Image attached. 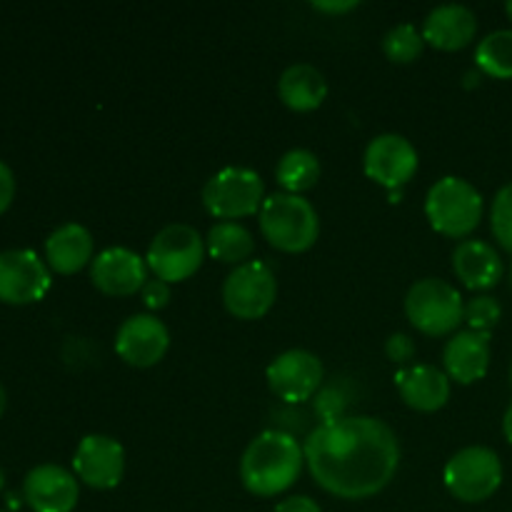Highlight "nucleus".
I'll list each match as a JSON object with an SVG mask.
<instances>
[{"label":"nucleus","mask_w":512,"mask_h":512,"mask_svg":"<svg viewBox=\"0 0 512 512\" xmlns=\"http://www.w3.org/2000/svg\"><path fill=\"white\" fill-rule=\"evenodd\" d=\"M305 465L325 493L340 500H368L393 483L400 443L385 420L343 415L310 430L303 443Z\"/></svg>","instance_id":"1"},{"label":"nucleus","mask_w":512,"mask_h":512,"mask_svg":"<svg viewBox=\"0 0 512 512\" xmlns=\"http://www.w3.org/2000/svg\"><path fill=\"white\" fill-rule=\"evenodd\" d=\"M305 465L303 445L285 430H263L240 458V483L255 498H275L295 485Z\"/></svg>","instance_id":"2"},{"label":"nucleus","mask_w":512,"mask_h":512,"mask_svg":"<svg viewBox=\"0 0 512 512\" xmlns=\"http://www.w3.org/2000/svg\"><path fill=\"white\" fill-rule=\"evenodd\" d=\"M258 220L263 238L283 253H305L320 235V218L313 203L285 190L265 198Z\"/></svg>","instance_id":"3"},{"label":"nucleus","mask_w":512,"mask_h":512,"mask_svg":"<svg viewBox=\"0 0 512 512\" xmlns=\"http://www.w3.org/2000/svg\"><path fill=\"white\" fill-rule=\"evenodd\" d=\"M483 195L470 180L445 175L425 195V215L433 230L448 238H468L483 220Z\"/></svg>","instance_id":"4"},{"label":"nucleus","mask_w":512,"mask_h":512,"mask_svg":"<svg viewBox=\"0 0 512 512\" xmlns=\"http://www.w3.org/2000/svg\"><path fill=\"white\" fill-rule=\"evenodd\" d=\"M405 315L410 325L430 338H443L465 320V300L453 283L443 278H423L405 293Z\"/></svg>","instance_id":"5"},{"label":"nucleus","mask_w":512,"mask_h":512,"mask_svg":"<svg viewBox=\"0 0 512 512\" xmlns=\"http://www.w3.org/2000/svg\"><path fill=\"white\" fill-rule=\"evenodd\" d=\"M443 480L448 493L460 503H485L503 485V463L493 448L468 445L448 460Z\"/></svg>","instance_id":"6"},{"label":"nucleus","mask_w":512,"mask_h":512,"mask_svg":"<svg viewBox=\"0 0 512 512\" xmlns=\"http://www.w3.org/2000/svg\"><path fill=\"white\" fill-rule=\"evenodd\" d=\"M205 240L198 228L188 223H170L155 233L145 260L155 278L165 283H183L203 265Z\"/></svg>","instance_id":"7"},{"label":"nucleus","mask_w":512,"mask_h":512,"mask_svg":"<svg viewBox=\"0 0 512 512\" xmlns=\"http://www.w3.org/2000/svg\"><path fill=\"white\" fill-rule=\"evenodd\" d=\"M265 203V183L253 168L228 165L210 175L203 185V205L218 220L248 218L260 213Z\"/></svg>","instance_id":"8"},{"label":"nucleus","mask_w":512,"mask_h":512,"mask_svg":"<svg viewBox=\"0 0 512 512\" xmlns=\"http://www.w3.org/2000/svg\"><path fill=\"white\" fill-rule=\"evenodd\" d=\"M278 298L275 270L263 260L235 265L223 283V305L238 320H260Z\"/></svg>","instance_id":"9"},{"label":"nucleus","mask_w":512,"mask_h":512,"mask_svg":"<svg viewBox=\"0 0 512 512\" xmlns=\"http://www.w3.org/2000/svg\"><path fill=\"white\" fill-rule=\"evenodd\" d=\"M268 385L283 403L303 405L320 393L325 380V368L320 358L310 350L293 348L275 355L268 365Z\"/></svg>","instance_id":"10"},{"label":"nucleus","mask_w":512,"mask_h":512,"mask_svg":"<svg viewBox=\"0 0 512 512\" xmlns=\"http://www.w3.org/2000/svg\"><path fill=\"white\" fill-rule=\"evenodd\" d=\"M418 150L405 135L380 133L363 153V168L370 180L388 190H400L418 173Z\"/></svg>","instance_id":"11"},{"label":"nucleus","mask_w":512,"mask_h":512,"mask_svg":"<svg viewBox=\"0 0 512 512\" xmlns=\"http://www.w3.org/2000/svg\"><path fill=\"white\" fill-rule=\"evenodd\" d=\"M73 473L93 490L118 488L125 475V448L110 435H85L73 455Z\"/></svg>","instance_id":"12"},{"label":"nucleus","mask_w":512,"mask_h":512,"mask_svg":"<svg viewBox=\"0 0 512 512\" xmlns=\"http://www.w3.org/2000/svg\"><path fill=\"white\" fill-rule=\"evenodd\" d=\"M50 290V270L33 250L0 253V300L8 305L38 303Z\"/></svg>","instance_id":"13"},{"label":"nucleus","mask_w":512,"mask_h":512,"mask_svg":"<svg viewBox=\"0 0 512 512\" xmlns=\"http://www.w3.org/2000/svg\"><path fill=\"white\" fill-rule=\"evenodd\" d=\"M170 348V333L163 320L150 313L130 315L115 333V353L133 368H153Z\"/></svg>","instance_id":"14"},{"label":"nucleus","mask_w":512,"mask_h":512,"mask_svg":"<svg viewBox=\"0 0 512 512\" xmlns=\"http://www.w3.org/2000/svg\"><path fill=\"white\" fill-rule=\"evenodd\" d=\"M148 260L135 250L115 245L98 253L90 263V280L95 288L113 298H128L148 283Z\"/></svg>","instance_id":"15"},{"label":"nucleus","mask_w":512,"mask_h":512,"mask_svg":"<svg viewBox=\"0 0 512 512\" xmlns=\"http://www.w3.org/2000/svg\"><path fill=\"white\" fill-rule=\"evenodd\" d=\"M23 498L33 512H73L80 500L75 473L60 465H35L23 480Z\"/></svg>","instance_id":"16"},{"label":"nucleus","mask_w":512,"mask_h":512,"mask_svg":"<svg viewBox=\"0 0 512 512\" xmlns=\"http://www.w3.org/2000/svg\"><path fill=\"white\" fill-rule=\"evenodd\" d=\"M443 365L448 378L460 385H473L483 380L490 368V333L468 328L450 335L443 350Z\"/></svg>","instance_id":"17"},{"label":"nucleus","mask_w":512,"mask_h":512,"mask_svg":"<svg viewBox=\"0 0 512 512\" xmlns=\"http://www.w3.org/2000/svg\"><path fill=\"white\" fill-rule=\"evenodd\" d=\"M395 388L408 408L435 413L450 400V378L445 370L428 363H413L395 373Z\"/></svg>","instance_id":"18"},{"label":"nucleus","mask_w":512,"mask_h":512,"mask_svg":"<svg viewBox=\"0 0 512 512\" xmlns=\"http://www.w3.org/2000/svg\"><path fill=\"white\" fill-rule=\"evenodd\" d=\"M423 38L438 50H460L473 43L478 18L463 3H445L430 10L423 20Z\"/></svg>","instance_id":"19"},{"label":"nucleus","mask_w":512,"mask_h":512,"mask_svg":"<svg viewBox=\"0 0 512 512\" xmlns=\"http://www.w3.org/2000/svg\"><path fill=\"white\" fill-rule=\"evenodd\" d=\"M453 270L465 288L488 290L500 283L505 265L493 245L485 243V240L468 238L453 250Z\"/></svg>","instance_id":"20"},{"label":"nucleus","mask_w":512,"mask_h":512,"mask_svg":"<svg viewBox=\"0 0 512 512\" xmlns=\"http://www.w3.org/2000/svg\"><path fill=\"white\" fill-rule=\"evenodd\" d=\"M93 235L80 223H63L45 240V260L60 275H73L93 263Z\"/></svg>","instance_id":"21"},{"label":"nucleus","mask_w":512,"mask_h":512,"mask_svg":"<svg viewBox=\"0 0 512 512\" xmlns=\"http://www.w3.org/2000/svg\"><path fill=\"white\" fill-rule=\"evenodd\" d=\"M278 95L290 110L310 113V110L320 108L323 100L328 98V80L315 65L293 63L280 75Z\"/></svg>","instance_id":"22"},{"label":"nucleus","mask_w":512,"mask_h":512,"mask_svg":"<svg viewBox=\"0 0 512 512\" xmlns=\"http://www.w3.org/2000/svg\"><path fill=\"white\" fill-rule=\"evenodd\" d=\"M205 250L210 253V258L220 260V263L243 265L248 263L250 255H253L255 240H253V233H250L243 223H235V220H220V223H215L213 228L208 230Z\"/></svg>","instance_id":"23"},{"label":"nucleus","mask_w":512,"mask_h":512,"mask_svg":"<svg viewBox=\"0 0 512 512\" xmlns=\"http://www.w3.org/2000/svg\"><path fill=\"white\" fill-rule=\"evenodd\" d=\"M275 178L283 185L285 193H305V190L315 188L320 180V160L313 150L308 148H293L280 158L278 168H275Z\"/></svg>","instance_id":"24"},{"label":"nucleus","mask_w":512,"mask_h":512,"mask_svg":"<svg viewBox=\"0 0 512 512\" xmlns=\"http://www.w3.org/2000/svg\"><path fill=\"white\" fill-rule=\"evenodd\" d=\"M475 63L490 78H512V30H493L475 48Z\"/></svg>","instance_id":"25"},{"label":"nucleus","mask_w":512,"mask_h":512,"mask_svg":"<svg viewBox=\"0 0 512 512\" xmlns=\"http://www.w3.org/2000/svg\"><path fill=\"white\" fill-rule=\"evenodd\" d=\"M425 48V38L413 23H398L383 35V53L393 63H413Z\"/></svg>","instance_id":"26"},{"label":"nucleus","mask_w":512,"mask_h":512,"mask_svg":"<svg viewBox=\"0 0 512 512\" xmlns=\"http://www.w3.org/2000/svg\"><path fill=\"white\" fill-rule=\"evenodd\" d=\"M490 228L500 248L512 255V183H505L495 193L493 208H490Z\"/></svg>","instance_id":"27"},{"label":"nucleus","mask_w":512,"mask_h":512,"mask_svg":"<svg viewBox=\"0 0 512 512\" xmlns=\"http://www.w3.org/2000/svg\"><path fill=\"white\" fill-rule=\"evenodd\" d=\"M500 315H503V308L490 295H475L473 300L465 303V323L478 333H490L500 323Z\"/></svg>","instance_id":"28"},{"label":"nucleus","mask_w":512,"mask_h":512,"mask_svg":"<svg viewBox=\"0 0 512 512\" xmlns=\"http://www.w3.org/2000/svg\"><path fill=\"white\" fill-rule=\"evenodd\" d=\"M415 353H418V348H415V340L410 338L408 333H393L385 340V355H388V360H393L395 365L408 368V365H413Z\"/></svg>","instance_id":"29"},{"label":"nucleus","mask_w":512,"mask_h":512,"mask_svg":"<svg viewBox=\"0 0 512 512\" xmlns=\"http://www.w3.org/2000/svg\"><path fill=\"white\" fill-rule=\"evenodd\" d=\"M140 298L148 310H163L170 300V283L160 278H148V283L140 290Z\"/></svg>","instance_id":"30"},{"label":"nucleus","mask_w":512,"mask_h":512,"mask_svg":"<svg viewBox=\"0 0 512 512\" xmlns=\"http://www.w3.org/2000/svg\"><path fill=\"white\" fill-rule=\"evenodd\" d=\"M273 512H323V508L308 495H293V498L280 500Z\"/></svg>","instance_id":"31"},{"label":"nucleus","mask_w":512,"mask_h":512,"mask_svg":"<svg viewBox=\"0 0 512 512\" xmlns=\"http://www.w3.org/2000/svg\"><path fill=\"white\" fill-rule=\"evenodd\" d=\"M13 195H15V175L13 170L0 160V213H5V210L10 208Z\"/></svg>","instance_id":"32"},{"label":"nucleus","mask_w":512,"mask_h":512,"mask_svg":"<svg viewBox=\"0 0 512 512\" xmlns=\"http://www.w3.org/2000/svg\"><path fill=\"white\" fill-rule=\"evenodd\" d=\"M358 0H338V3H335V0H315L313 3V8L315 10H320V13H350V10H355L358 8Z\"/></svg>","instance_id":"33"},{"label":"nucleus","mask_w":512,"mask_h":512,"mask_svg":"<svg viewBox=\"0 0 512 512\" xmlns=\"http://www.w3.org/2000/svg\"><path fill=\"white\" fill-rule=\"evenodd\" d=\"M503 433L505 438H508V443H512V403L508 405V410H505L503 415Z\"/></svg>","instance_id":"34"},{"label":"nucleus","mask_w":512,"mask_h":512,"mask_svg":"<svg viewBox=\"0 0 512 512\" xmlns=\"http://www.w3.org/2000/svg\"><path fill=\"white\" fill-rule=\"evenodd\" d=\"M5 405H8V393H5L3 383H0V418H3V413H5Z\"/></svg>","instance_id":"35"},{"label":"nucleus","mask_w":512,"mask_h":512,"mask_svg":"<svg viewBox=\"0 0 512 512\" xmlns=\"http://www.w3.org/2000/svg\"><path fill=\"white\" fill-rule=\"evenodd\" d=\"M505 13H508V18L512 20V0H508V3H505Z\"/></svg>","instance_id":"36"},{"label":"nucleus","mask_w":512,"mask_h":512,"mask_svg":"<svg viewBox=\"0 0 512 512\" xmlns=\"http://www.w3.org/2000/svg\"><path fill=\"white\" fill-rule=\"evenodd\" d=\"M3 485H5V473L0 470V490H3Z\"/></svg>","instance_id":"37"},{"label":"nucleus","mask_w":512,"mask_h":512,"mask_svg":"<svg viewBox=\"0 0 512 512\" xmlns=\"http://www.w3.org/2000/svg\"><path fill=\"white\" fill-rule=\"evenodd\" d=\"M508 280H510V288H512V263H510V270H508Z\"/></svg>","instance_id":"38"},{"label":"nucleus","mask_w":512,"mask_h":512,"mask_svg":"<svg viewBox=\"0 0 512 512\" xmlns=\"http://www.w3.org/2000/svg\"><path fill=\"white\" fill-rule=\"evenodd\" d=\"M510 385H512V365H510Z\"/></svg>","instance_id":"39"},{"label":"nucleus","mask_w":512,"mask_h":512,"mask_svg":"<svg viewBox=\"0 0 512 512\" xmlns=\"http://www.w3.org/2000/svg\"><path fill=\"white\" fill-rule=\"evenodd\" d=\"M5 512H10V510H5Z\"/></svg>","instance_id":"40"}]
</instances>
